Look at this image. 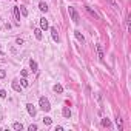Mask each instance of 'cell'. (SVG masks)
<instances>
[{
	"instance_id": "cell-25",
	"label": "cell",
	"mask_w": 131,
	"mask_h": 131,
	"mask_svg": "<svg viewBox=\"0 0 131 131\" xmlns=\"http://www.w3.org/2000/svg\"><path fill=\"white\" fill-rule=\"evenodd\" d=\"M15 45H23V39H20V37H17V39H15Z\"/></svg>"
},
{
	"instance_id": "cell-7",
	"label": "cell",
	"mask_w": 131,
	"mask_h": 131,
	"mask_svg": "<svg viewBox=\"0 0 131 131\" xmlns=\"http://www.w3.org/2000/svg\"><path fill=\"white\" fill-rule=\"evenodd\" d=\"M51 29V36H53V40L54 42H59L60 39H59V32H57V28H49Z\"/></svg>"
},
{
	"instance_id": "cell-20",
	"label": "cell",
	"mask_w": 131,
	"mask_h": 131,
	"mask_svg": "<svg viewBox=\"0 0 131 131\" xmlns=\"http://www.w3.org/2000/svg\"><path fill=\"white\" fill-rule=\"evenodd\" d=\"M102 126H107V128H109V126H111V122H109V119H107V117H105V119H102Z\"/></svg>"
},
{
	"instance_id": "cell-13",
	"label": "cell",
	"mask_w": 131,
	"mask_h": 131,
	"mask_svg": "<svg viewBox=\"0 0 131 131\" xmlns=\"http://www.w3.org/2000/svg\"><path fill=\"white\" fill-rule=\"evenodd\" d=\"M12 90H14V91H17V92H22L23 88H22V85H19L17 82H12Z\"/></svg>"
},
{
	"instance_id": "cell-2",
	"label": "cell",
	"mask_w": 131,
	"mask_h": 131,
	"mask_svg": "<svg viewBox=\"0 0 131 131\" xmlns=\"http://www.w3.org/2000/svg\"><path fill=\"white\" fill-rule=\"evenodd\" d=\"M68 14H69V17H71V20H73L74 23H79V14H77V11H76L73 6L68 8Z\"/></svg>"
},
{
	"instance_id": "cell-17",
	"label": "cell",
	"mask_w": 131,
	"mask_h": 131,
	"mask_svg": "<svg viewBox=\"0 0 131 131\" xmlns=\"http://www.w3.org/2000/svg\"><path fill=\"white\" fill-rule=\"evenodd\" d=\"M20 85H22V88H28V86H29V82L26 80V77H22V79H20Z\"/></svg>"
},
{
	"instance_id": "cell-5",
	"label": "cell",
	"mask_w": 131,
	"mask_h": 131,
	"mask_svg": "<svg viewBox=\"0 0 131 131\" xmlns=\"http://www.w3.org/2000/svg\"><path fill=\"white\" fill-rule=\"evenodd\" d=\"M40 28L43 29V31H46V29L49 28V23H48V20H46L45 17H42V19H40Z\"/></svg>"
},
{
	"instance_id": "cell-1",
	"label": "cell",
	"mask_w": 131,
	"mask_h": 131,
	"mask_svg": "<svg viewBox=\"0 0 131 131\" xmlns=\"http://www.w3.org/2000/svg\"><path fill=\"white\" fill-rule=\"evenodd\" d=\"M39 107H40L42 111L48 113L49 109H51V103H49V100L46 99V97H40V99H39Z\"/></svg>"
},
{
	"instance_id": "cell-10",
	"label": "cell",
	"mask_w": 131,
	"mask_h": 131,
	"mask_svg": "<svg viewBox=\"0 0 131 131\" xmlns=\"http://www.w3.org/2000/svg\"><path fill=\"white\" fill-rule=\"evenodd\" d=\"M85 9H86V12L91 15V17H94V19H97V17H99V15H97V12H96L94 9H92V8H90V6H85Z\"/></svg>"
},
{
	"instance_id": "cell-26",
	"label": "cell",
	"mask_w": 131,
	"mask_h": 131,
	"mask_svg": "<svg viewBox=\"0 0 131 131\" xmlns=\"http://www.w3.org/2000/svg\"><path fill=\"white\" fill-rule=\"evenodd\" d=\"M3 77H6V71L5 69H0V79H3Z\"/></svg>"
},
{
	"instance_id": "cell-28",
	"label": "cell",
	"mask_w": 131,
	"mask_h": 131,
	"mask_svg": "<svg viewBox=\"0 0 131 131\" xmlns=\"http://www.w3.org/2000/svg\"><path fill=\"white\" fill-rule=\"evenodd\" d=\"M0 54H2V46H0Z\"/></svg>"
},
{
	"instance_id": "cell-12",
	"label": "cell",
	"mask_w": 131,
	"mask_h": 131,
	"mask_svg": "<svg viewBox=\"0 0 131 131\" xmlns=\"http://www.w3.org/2000/svg\"><path fill=\"white\" fill-rule=\"evenodd\" d=\"M14 17L15 20H17V23L20 22V9H19V6H14Z\"/></svg>"
},
{
	"instance_id": "cell-15",
	"label": "cell",
	"mask_w": 131,
	"mask_h": 131,
	"mask_svg": "<svg viewBox=\"0 0 131 131\" xmlns=\"http://www.w3.org/2000/svg\"><path fill=\"white\" fill-rule=\"evenodd\" d=\"M34 36H36V39H37V40H42V37H43V36H42V29L36 28V29H34Z\"/></svg>"
},
{
	"instance_id": "cell-19",
	"label": "cell",
	"mask_w": 131,
	"mask_h": 131,
	"mask_svg": "<svg viewBox=\"0 0 131 131\" xmlns=\"http://www.w3.org/2000/svg\"><path fill=\"white\" fill-rule=\"evenodd\" d=\"M19 9H20V12H22V15H23V17H26V15H28V9H26V6L20 5V6H19Z\"/></svg>"
},
{
	"instance_id": "cell-27",
	"label": "cell",
	"mask_w": 131,
	"mask_h": 131,
	"mask_svg": "<svg viewBox=\"0 0 131 131\" xmlns=\"http://www.w3.org/2000/svg\"><path fill=\"white\" fill-rule=\"evenodd\" d=\"M20 74H22V77H26V76H28V71H26V69H22V73H20Z\"/></svg>"
},
{
	"instance_id": "cell-11",
	"label": "cell",
	"mask_w": 131,
	"mask_h": 131,
	"mask_svg": "<svg viewBox=\"0 0 131 131\" xmlns=\"http://www.w3.org/2000/svg\"><path fill=\"white\" fill-rule=\"evenodd\" d=\"M53 90H54V92H57V94H62V92H63V86L60 85V83H56V85L53 86Z\"/></svg>"
},
{
	"instance_id": "cell-21",
	"label": "cell",
	"mask_w": 131,
	"mask_h": 131,
	"mask_svg": "<svg viewBox=\"0 0 131 131\" xmlns=\"http://www.w3.org/2000/svg\"><path fill=\"white\" fill-rule=\"evenodd\" d=\"M43 123H45V125H51V123H53V119L46 116V117H43Z\"/></svg>"
},
{
	"instance_id": "cell-3",
	"label": "cell",
	"mask_w": 131,
	"mask_h": 131,
	"mask_svg": "<svg viewBox=\"0 0 131 131\" xmlns=\"http://www.w3.org/2000/svg\"><path fill=\"white\" fill-rule=\"evenodd\" d=\"M26 111H28V114H29L31 117H34L36 114H37V108H36L32 103H26Z\"/></svg>"
},
{
	"instance_id": "cell-22",
	"label": "cell",
	"mask_w": 131,
	"mask_h": 131,
	"mask_svg": "<svg viewBox=\"0 0 131 131\" xmlns=\"http://www.w3.org/2000/svg\"><path fill=\"white\" fill-rule=\"evenodd\" d=\"M108 3H109V5H111V6L114 8V9H119V5L116 3V0H108Z\"/></svg>"
},
{
	"instance_id": "cell-18",
	"label": "cell",
	"mask_w": 131,
	"mask_h": 131,
	"mask_svg": "<svg viewBox=\"0 0 131 131\" xmlns=\"http://www.w3.org/2000/svg\"><path fill=\"white\" fill-rule=\"evenodd\" d=\"M116 125H117V128H119V131H122V130H123V125H122V119H120L119 116L116 117Z\"/></svg>"
},
{
	"instance_id": "cell-6",
	"label": "cell",
	"mask_w": 131,
	"mask_h": 131,
	"mask_svg": "<svg viewBox=\"0 0 131 131\" xmlns=\"http://www.w3.org/2000/svg\"><path fill=\"white\" fill-rule=\"evenodd\" d=\"M62 116L65 117V119H69V117H71V109H69L68 107H63V109H62Z\"/></svg>"
},
{
	"instance_id": "cell-4",
	"label": "cell",
	"mask_w": 131,
	"mask_h": 131,
	"mask_svg": "<svg viewBox=\"0 0 131 131\" xmlns=\"http://www.w3.org/2000/svg\"><path fill=\"white\" fill-rule=\"evenodd\" d=\"M96 51H97V57H99V60H100V62H103V59H105V54H103V49H102V46H100V45H96Z\"/></svg>"
},
{
	"instance_id": "cell-14",
	"label": "cell",
	"mask_w": 131,
	"mask_h": 131,
	"mask_svg": "<svg viewBox=\"0 0 131 131\" xmlns=\"http://www.w3.org/2000/svg\"><path fill=\"white\" fill-rule=\"evenodd\" d=\"M12 128H14L15 131H22L23 130V125L20 123V122H14V123H12Z\"/></svg>"
},
{
	"instance_id": "cell-23",
	"label": "cell",
	"mask_w": 131,
	"mask_h": 131,
	"mask_svg": "<svg viewBox=\"0 0 131 131\" xmlns=\"http://www.w3.org/2000/svg\"><path fill=\"white\" fill-rule=\"evenodd\" d=\"M37 128H39V126H37L36 123H32V125H29V126H28V130H29V131H37Z\"/></svg>"
},
{
	"instance_id": "cell-8",
	"label": "cell",
	"mask_w": 131,
	"mask_h": 131,
	"mask_svg": "<svg viewBox=\"0 0 131 131\" xmlns=\"http://www.w3.org/2000/svg\"><path fill=\"white\" fill-rule=\"evenodd\" d=\"M74 37L80 42V43H83V42H85V37H83V34H82L80 31H74Z\"/></svg>"
},
{
	"instance_id": "cell-9",
	"label": "cell",
	"mask_w": 131,
	"mask_h": 131,
	"mask_svg": "<svg viewBox=\"0 0 131 131\" xmlns=\"http://www.w3.org/2000/svg\"><path fill=\"white\" fill-rule=\"evenodd\" d=\"M29 66H31V69H32V73H37V71H39V66H37V62L36 60H29Z\"/></svg>"
},
{
	"instance_id": "cell-16",
	"label": "cell",
	"mask_w": 131,
	"mask_h": 131,
	"mask_svg": "<svg viewBox=\"0 0 131 131\" xmlns=\"http://www.w3.org/2000/svg\"><path fill=\"white\" fill-rule=\"evenodd\" d=\"M39 9H40L42 12H46V11H48V5H46L45 2H40V3H39Z\"/></svg>"
},
{
	"instance_id": "cell-24",
	"label": "cell",
	"mask_w": 131,
	"mask_h": 131,
	"mask_svg": "<svg viewBox=\"0 0 131 131\" xmlns=\"http://www.w3.org/2000/svg\"><path fill=\"white\" fill-rule=\"evenodd\" d=\"M6 96H8V92H6L5 90H2V91H0V97H2V99H6Z\"/></svg>"
}]
</instances>
